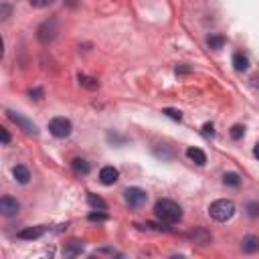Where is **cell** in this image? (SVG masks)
Returning <instances> with one entry per match:
<instances>
[{
  "mask_svg": "<svg viewBox=\"0 0 259 259\" xmlns=\"http://www.w3.org/2000/svg\"><path fill=\"white\" fill-rule=\"evenodd\" d=\"M29 95H31V99H41V97H43V89H39V87H37V89H31Z\"/></svg>",
  "mask_w": 259,
  "mask_h": 259,
  "instance_id": "27",
  "label": "cell"
},
{
  "mask_svg": "<svg viewBox=\"0 0 259 259\" xmlns=\"http://www.w3.org/2000/svg\"><path fill=\"white\" fill-rule=\"evenodd\" d=\"M223 182L227 186H239L241 184V176L237 174V172H225V174H223Z\"/></svg>",
  "mask_w": 259,
  "mask_h": 259,
  "instance_id": "18",
  "label": "cell"
},
{
  "mask_svg": "<svg viewBox=\"0 0 259 259\" xmlns=\"http://www.w3.org/2000/svg\"><path fill=\"white\" fill-rule=\"evenodd\" d=\"M207 45H209V49L219 51V49H223V45H225V37H221V35H211V37L207 39Z\"/></svg>",
  "mask_w": 259,
  "mask_h": 259,
  "instance_id": "17",
  "label": "cell"
},
{
  "mask_svg": "<svg viewBox=\"0 0 259 259\" xmlns=\"http://www.w3.org/2000/svg\"><path fill=\"white\" fill-rule=\"evenodd\" d=\"M124 199L132 209H140L148 201V194H146V190H142L138 186H130V188L124 190Z\"/></svg>",
  "mask_w": 259,
  "mask_h": 259,
  "instance_id": "4",
  "label": "cell"
},
{
  "mask_svg": "<svg viewBox=\"0 0 259 259\" xmlns=\"http://www.w3.org/2000/svg\"><path fill=\"white\" fill-rule=\"evenodd\" d=\"M57 33H59V25H57L55 18L45 20V23H43V25L37 29V37H39L41 43H51V41L57 37Z\"/></svg>",
  "mask_w": 259,
  "mask_h": 259,
  "instance_id": "5",
  "label": "cell"
},
{
  "mask_svg": "<svg viewBox=\"0 0 259 259\" xmlns=\"http://www.w3.org/2000/svg\"><path fill=\"white\" fill-rule=\"evenodd\" d=\"M18 209H20V205H18L16 199H12V197H2V199H0V213L6 215V217H12V215H16Z\"/></svg>",
  "mask_w": 259,
  "mask_h": 259,
  "instance_id": "9",
  "label": "cell"
},
{
  "mask_svg": "<svg viewBox=\"0 0 259 259\" xmlns=\"http://www.w3.org/2000/svg\"><path fill=\"white\" fill-rule=\"evenodd\" d=\"M79 83L83 85L85 89H97V87H99L97 79H93V77H87V75H79Z\"/></svg>",
  "mask_w": 259,
  "mask_h": 259,
  "instance_id": "19",
  "label": "cell"
},
{
  "mask_svg": "<svg viewBox=\"0 0 259 259\" xmlns=\"http://www.w3.org/2000/svg\"><path fill=\"white\" fill-rule=\"evenodd\" d=\"M8 14H10V6H8V4H2V6H0V16H2V20L8 18Z\"/></svg>",
  "mask_w": 259,
  "mask_h": 259,
  "instance_id": "26",
  "label": "cell"
},
{
  "mask_svg": "<svg viewBox=\"0 0 259 259\" xmlns=\"http://www.w3.org/2000/svg\"><path fill=\"white\" fill-rule=\"evenodd\" d=\"M87 203H89V207L93 211H107V203L101 197H97V194H93V192L87 194Z\"/></svg>",
  "mask_w": 259,
  "mask_h": 259,
  "instance_id": "15",
  "label": "cell"
},
{
  "mask_svg": "<svg viewBox=\"0 0 259 259\" xmlns=\"http://www.w3.org/2000/svg\"><path fill=\"white\" fill-rule=\"evenodd\" d=\"M8 118L20 128V130H23V132H27V134H33V136H37L39 134V128L31 122V120H27L25 116H20L18 112H8Z\"/></svg>",
  "mask_w": 259,
  "mask_h": 259,
  "instance_id": "6",
  "label": "cell"
},
{
  "mask_svg": "<svg viewBox=\"0 0 259 259\" xmlns=\"http://www.w3.org/2000/svg\"><path fill=\"white\" fill-rule=\"evenodd\" d=\"M186 156L194 162V164H199V166H205L207 164V154L203 152V150L201 148H186Z\"/></svg>",
  "mask_w": 259,
  "mask_h": 259,
  "instance_id": "12",
  "label": "cell"
},
{
  "mask_svg": "<svg viewBox=\"0 0 259 259\" xmlns=\"http://www.w3.org/2000/svg\"><path fill=\"white\" fill-rule=\"evenodd\" d=\"M247 215L249 217H259V203H249L247 205Z\"/></svg>",
  "mask_w": 259,
  "mask_h": 259,
  "instance_id": "24",
  "label": "cell"
},
{
  "mask_svg": "<svg viewBox=\"0 0 259 259\" xmlns=\"http://www.w3.org/2000/svg\"><path fill=\"white\" fill-rule=\"evenodd\" d=\"M45 231H47V227H43V225H39V227H29V229L18 231V233H16V237H18V239L33 241V239H39V237L45 235Z\"/></svg>",
  "mask_w": 259,
  "mask_h": 259,
  "instance_id": "10",
  "label": "cell"
},
{
  "mask_svg": "<svg viewBox=\"0 0 259 259\" xmlns=\"http://www.w3.org/2000/svg\"><path fill=\"white\" fill-rule=\"evenodd\" d=\"M162 114H164V116H168V118H172V120H176V122H180V120H182V114H180L178 110H172V107H164Z\"/></svg>",
  "mask_w": 259,
  "mask_h": 259,
  "instance_id": "23",
  "label": "cell"
},
{
  "mask_svg": "<svg viewBox=\"0 0 259 259\" xmlns=\"http://www.w3.org/2000/svg\"><path fill=\"white\" fill-rule=\"evenodd\" d=\"M241 249H243L245 253H255V251H259V237H255V235H247V237H243Z\"/></svg>",
  "mask_w": 259,
  "mask_h": 259,
  "instance_id": "13",
  "label": "cell"
},
{
  "mask_svg": "<svg viewBox=\"0 0 259 259\" xmlns=\"http://www.w3.org/2000/svg\"><path fill=\"white\" fill-rule=\"evenodd\" d=\"M188 239L192 241V243H197V245H209L211 241H213V235L207 231V229H194V231H190L188 233Z\"/></svg>",
  "mask_w": 259,
  "mask_h": 259,
  "instance_id": "8",
  "label": "cell"
},
{
  "mask_svg": "<svg viewBox=\"0 0 259 259\" xmlns=\"http://www.w3.org/2000/svg\"><path fill=\"white\" fill-rule=\"evenodd\" d=\"M83 251V245L79 241H71V245L65 249V255H79Z\"/></svg>",
  "mask_w": 259,
  "mask_h": 259,
  "instance_id": "21",
  "label": "cell"
},
{
  "mask_svg": "<svg viewBox=\"0 0 259 259\" xmlns=\"http://www.w3.org/2000/svg\"><path fill=\"white\" fill-rule=\"evenodd\" d=\"M184 73H190V67H188V65H178V67H176V75H184Z\"/></svg>",
  "mask_w": 259,
  "mask_h": 259,
  "instance_id": "28",
  "label": "cell"
},
{
  "mask_svg": "<svg viewBox=\"0 0 259 259\" xmlns=\"http://www.w3.org/2000/svg\"><path fill=\"white\" fill-rule=\"evenodd\" d=\"M107 219V215L103 211H97V213H91L89 215V221H105Z\"/></svg>",
  "mask_w": 259,
  "mask_h": 259,
  "instance_id": "25",
  "label": "cell"
},
{
  "mask_svg": "<svg viewBox=\"0 0 259 259\" xmlns=\"http://www.w3.org/2000/svg\"><path fill=\"white\" fill-rule=\"evenodd\" d=\"M118 178H120V172H118V168H114V166H103V168L99 170V180H101V184H105V186L116 184Z\"/></svg>",
  "mask_w": 259,
  "mask_h": 259,
  "instance_id": "7",
  "label": "cell"
},
{
  "mask_svg": "<svg viewBox=\"0 0 259 259\" xmlns=\"http://www.w3.org/2000/svg\"><path fill=\"white\" fill-rule=\"evenodd\" d=\"M253 81H255V85H259V77H253Z\"/></svg>",
  "mask_w": 259,
  "mask_h": 259,
  "instance_id": "32",
  "label": "cell"
},
{
  "mask_svg": "<svg viewBox=\"0 0 259 259\" xmlns=\"http://www.w3.org/2000/svg\"><path fill=\"white\" fill-rule=\"evenodd\" d=\"M0 136H2V144H8L10 142V134H8V130H0Z\"/></svg>",
  "mask_w": 259,
  "mask_h": 259,
  "instance_id": "29",
  "label": "cell"
},
{
  "mask_svg": "<svg viewBox=\"0 0 259 259\" xmlns=\"http://www.w3.org/2000/svg\"><path fill=\"white\" fill-rule=\"evenodd\" d=\"M203 130H205V136H213V134H215V132H213V126H211V124H205V128H203Z\"/></svg>",
  "mask_w": 259,
  "mask_h": 259,
  "instance_id": "30",
  "label": "cell"
},
{
  "mask_svg": "<svg viewBox=\"0 0 259 259\" xmlns=\"http://www.w3.org/2000/svg\"><path fill=\"white\" fill-rule=\"evenodd\" d=\"M12 174H14V180L20 182V184H27L31 180V170L25 166V164H16L12 168Z\"/></svg>",
  "mask_w": 259,
  "mask_h": 259,
  "instance_id": "11",
  "label": "cell"
},
{
  "mask_svg": "<svg viewBox=\"0 0 259 259\" xmlns=\"http://www.w3.org/2000/svg\"><path fill=\"white\" fill-rule=\"evenodd\" d=\"M253 154H255V158H257V160H259V144H257V146H255V148H253Z\"/></svg>",
  "mask_w": 259,
  "mask_h": 259,
  "instance_id": "31",
  "label": "cell"
},
{
  "mask_svg": "<svg viewBox=\"0 0 259 259\" xmlns=\"http://www.w3.org/2000/svg\"><path fill=\"white\" fill-rule=\"evenodd\" d=\"M154 213L156 217L166 223V225H174V223H180L182 219V209L178 203L170 201V199H160L156 205H154Z\"/></svg>",
  "mask_w": 259,
  "mask_h": 259,
  "instance_id": "1",
  "label": "cell"
},
{
  "mask_svg": "<svg viewBox=\"0 0 259 259\" xmlns=\"http://www.w3.org/2000/svg\"><path fill=\"white\" fill-rule=\"evenodd\" d=\"M71 130H73V126H71V122L67 120V118H53L51 122H49V132L55 136V138H69L71 136Z\"/></svg>",
  "mask_w": 259,
  "mask_h": 259,
  "instance_id": "3",
  "label": "cell"
},
{
  "mask_svg": "<svg viewBox=\"0 0 259 259\" xmlns=\"http://www.w3.org/2000/svg\"><path fill=\"white\" fill-rule=\"evenodd\" d=\"M233 67H235L237 71H247V69H249V59H247V55L235 53V55H233Z\"/></svg>",
  "mask_w": 259,
  "mask_h": 259,
  "instance_id": "14",
  "label": "cell"
},
{
  "mask_svg": "<svg viewBox=\"0 0 259 259\" xmlns=\"http://www.w3.org/2000/svg\"><path fill=\"white\" fill-rule=\"evenodd\" d=\"M209 215H211L213 221L225 223V221H229L233 215H235V203L229 201V199H219V201H215V203L209 207Z\"/></svg>",
  "mask_w": 259,
  "mask_h": 259,
  "instance_id": "2",
  "label": "cell"
},
{
  "mask_svg": "<svg viewBox=\"0 0 259 259\" xmlns=\"http://www.w3.org/2000/svg\"><path fill=\"white\" fill-rule=\"evenodd\" d=\"M29 2H31V6H35V8H47V6L55 4L57 0H29Z\"/></svg>",
  "mask_w": 259,
  "mask_h": 259,
  "instance_id": "22",
  "label": "cell"
},
{
  "mask_svg": "<svg viewBox=\"0 0 259 259\" xmlns=\"http://www.w3.org/2000/svg\"><path fill=\"white\" fill-rule=\"evenodd\" d=\"M229 134H231V138H233V140H241V138H243V134H245V128H243V126H239V124H235V126L231 128V132H229Z\"/></svg>",
  "mask_w": 259,
  "mask_h": 259,
  "instance_id": "20",
  "label": "cell"
},
{
  "mask_svg": "<svg viewBox=\"0 0 259 259\" xmlns=\"http://www.w3.org/2000/svg\"><path fill=\"white\" fill-rule=\"evenodd\" d=\"M73 170L77 172V174H89V162L87 160H83V158H75L71 162Z\"/></svg>",
  "mask_w": 259,
  "mask_h": 259,
  "instance_id": "16",
  "label": "cell"
}]
</instances>
